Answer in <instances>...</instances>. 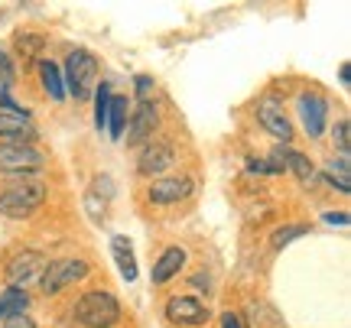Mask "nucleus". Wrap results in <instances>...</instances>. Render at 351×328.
<instances>
[{
    "mask_svg": "<svg viewBox=\"0 0 351 328\" xmlns=\"http://www.w3.org/2000/svg\"><path fill=\"white\" fill-rule=\"evenodd\" d=\"M124 127H127V101L124 98H111V104H108V134H111V140H121L124 137Z\"/></svg>",
    "mask_w": 351,
    "mask_h": 328,
    "instance_id": "aec40b11",
    "label": "nucleus"
},
{
    "mask_svg": "<svg viewBox=\"0 0 351 328\" xmlns=\"http://www.w3.org/2000/svg\"><path fill=\"white\" fill-rule=\"evenodd\" d=\"M39 68V81H43V88H46V94H49L52 101H62L65 98V85H62V68L52 62V59H43V62L36 65Z\"/></svg>",
    "mask_w": 351,
    "mask_h": 328,
    "instance_id": "f3484780",
    "label": "nucleus"
},
{
    "mask_svg": "<svg viewBox=\"0 0 351 328\" xmlns=\"http://www.w3.org/2000/svg\"><path fill=\"white\" fill-rule=\"evenodd\" d=\"M160 124V114L153 108V101H140L134 117H130V130H127V143H134V147H143V143H150L153 140V130Z\"/></svg>",
    "mask_w": 351,
    "mask_h": 328,
    "instance_id": "9d476101",
    "label": "nucleus"
},
{
    "mask_svg": "<svg viewBox=\"0 0 351 328\" xmlns=\"http://www.w3.org/2000/svg\"><path fill=\"white\" fill-rule=\"evenodd\" d=\"M46 202V186L43 182H20L0 192V215L7 218H29L39 205Z\"/></svg>",
    "mask_w": 351,
    "mask_h": 328,
    "instance_id": "20e7f679",
    "label": "nucleus"
},
{
    "mask_svg": "<svg viewBox=\"0 0 351 328\" xmlns=\"http://www.w3.org/2000/svg\"><path fill=\"white\" fill-rule=\"evenodd\" d=\"M326 179L341 192V195H348L351 192V169H348V160H332L326 166Z\"/></svg>",
    "mask_w": 351,
    "mask_h": 328,
    "instance_id": "412c9836",
    "label": "nucleus"
},
{
    "mask_svg": "<svg viewBox=\"0 0 351 328\" xmlns=\"http://www.w3.org/2000/svg\"><path fill=\"white\" fill-rule=\"evenodd\" d=\"M46 166V156L33 147V143H26V140H7V143H0V173L3 176H16V173H39Z\"/></svg>",
    "mask_w": 351,
    "mask_h": 328,
    "instance_id": "7ed1b4c3",
    "label": "nucleus"
},
{
    "mask_svg": "<svg viewBox=\"0 0 351 328\" xmlns=\"http://www.w3.org/2000/svg\"><path fill=\"white\" fill-rule=\"evenodd\" d=\"M13 75H16V65H13V59L7 55V52L0 49V81H3V85H10Z\"/></svg>",
    "mask_w": 351,
    "mask_h": 328,
    "instance_id": "a878e982",
    "label": "nucleus"
},
{
    "mask_svg": "<svg viewBox=\"0 0 351 328\" xmlns=\"http://www.w3.org/2000/svg\"><path fill=\"white\" fill-rule=\"evenodd\" d=\"M0 137L3 140H23L33 137V121L26 111H0Z\"/></svg>",
    "mask_w": 351,
    "mask_h": 328,
    "instance_id": "2eb2a0df",
    "label": "nucleus"
},
{
    "mask_svg": "<svg viewBox=\"0 0 351 328\" xmlns=\"http://www.w3.org/2000/svg\"><path fill=\"white\" fill-rule=\"evenodd\" d=\"M98 94H95V127L98 130H104L108 127V104H111V88L108 85H101V88H95Z\"/></svg>",
    "mask_w": 351,
    "mask_h": 328,
    "instance_id": "4be33fe9",
    "label": "nucleus"
},
{
    "mask_svg": "<svg viewBox=\"0 0 351 328\" xmlns=\"http://www.w3.org/2000/svg\"><path fill=\"white\" fill-rule=\"evenodd\" d=\"M88 277V264L85 260H75V257H65V260H52L46 264L43 270V277H39V286L46 296H56V292H62L65 286H72L78 279Z\"/></svg>",
    "mask_w": 351,
    "mask_h": 328,
    "instance_id": "39448f33",
    "label": "nucleus"
},
{
    "mask_svg": "<svg viewBox=\"0 0 351 328\" xmlns=\"http://www.w3.org/2000/svg\"><path fill=\"white\" fill-rule=\"evenodd\" d=\"M173 166H176V150L169 140H150V143H143V150L137 156V173L156 176V173H166Z\"/></svg>",
    "mask_w": 351,
    "mask_h": 328,
    "instance_id": "6e6552de",
    "label": "nucleus"
},
{
    "mask_svg": "<svg viewBox=\"0 0 351 328\" xmlns=\"http://www.w3.org/2000/svg\"><path fill=\"white\" fill-rule=\"evenodd\" d=\"M26 309H29V299H26V290H7L0 296V322H7L13 316H26Z\"/></svg>",
    "mask_w": 351,
    "mask_h": 328,
    "instance_id": "6ab92c4d",
    "label": "nucleus"
},
{
    "mask_svg": "<svg viewBox=\"0 0 351 328\" xmlns=\"http://www.w3.org/2000/svg\"><path fill=\"white\" fill-rule=\"evenodd\" d=\"M326 221H328V225H339V227H345V225H348V215H345V212H328V215H326Z\"/></svg>",
    "mask_w": 351,
    "mask_h": 328,
    "instance_id": "c85d7f7f",
    "label": "nucleus"
},
{
    "mask_svg": "<svg viewBox=\"0 0 351 328\" xmlns=\"http://www.w3.org/2000/svg\"><path fill=\"white\" fill-rule=\"evenodd\" d=\"M302 234H309V227H306V225H287V227H280V231H274V238H270V244H274L276 251H280V247H287L289 240L302 238Z\"/></svg>",
    "mask_w": 351,
    "mask_h": 328,
    "instance_id": "b1692460",
    "label": "nucleus"
},
{
    "mask_svg": "<svg viewBox=\"0 0 351 328\" xmlns=\"http://www.w3.org/2000/svg\"><path fill=\"white\" fill-rule=\"evenodd\" d=\"M332 140H335V147L341 150V160H348V147H351V124L341 117V121H335V127H332Z\"/></svg>",
    "mask_w": 351,
    "mask_h": 328,
    "instance_id": "393cba45",
    "label": "nucleus"
},
{
    "mask_svg": "<svg viewBox=\"0 0 351 328\" xmlns=\"http://www.w3.org/2000/svg\"><path fill=\"white\" fill-rule=\"evenodd\" d=\"M257 117H261V124L267 127L276 140H283V143H289V140H293V124H289L287 108H283V101H280L276 94L261 98V104H257Z\"/></svg>",
    "mask_w": 351,
    "mask_h": 328,
    "instance_id": "1a4fd4ad",
    "label": "nucleus"
},
{
    "mask_svg": "<svg viewBox=\"0 0 351 328\" xmlns=\"http://www.w3.org/2000/svg\"><path fill=\"white\" fill-rule=\"evenodd\" d=\"M75 322L85 328H114L121 322V303L104 290L85 292L75 303Z\"/></svg>",
    "mask_w": 351,
    "mask_h": 328,
    "instance_id": "f03ea898",
    "label": "nucleus"
},
{
    "mask_svg": "<svg viewBox=\"0 0 351 328\" xmlns=\"http://www.w3.org/2000/svg\"><path fill=\"white\" fill-rule=\"evenodd\" d=\"M46 264H49V260L39 251H16L10 260H7V283H10L13 290H26L29 283H39Z\"/></svg>",
    "mask_w": 351,
    "mask_h": 328,
    "instance_id": "423d86ee",
    "label": "nucleus"
},
{
    "mask_svg": "<svg viewBox=\"0 0 351 328\" xmlns=\"http://www.w3.org/2000/svg\"><path fill=\"white\" fill-rule=\"evenodd\" d=\"M134 88H137V98H140V101H150L153 78L150 75H137V78H134Z\"/></svg>",
    "mask_w": 351,
    "mask_h": 328,
    "instance_id": "bb28decb",
    "label": "nucleus"
},
{
    "mask_svg": "<svg viewBox=\"0 0 351 328\" xmlns=\"http://www.w3.org/2000/svg\"><path fill=\"white\" fill-rule=\"evenodd\" d=\"M186 195H192V182L186 176H173V179H156L150 189H147V199L153 205H173L182 202Z\"/></svg>",
    "mask_w": 351,
    "mask_h": 328,
    "instance_id": "9b49d317",
    "label": "nucleus"
},
{
    "mask_svg": "<svg viewBox=\"0 0 351 328\" xmlns=\"http://www.w3.org/2000/svg\"><path fill=\"white\" fill-rule=\"evenodd\" d=\"M182 266H186V251H182V247H166L163 257L153 264V273H150L153 286H163V283H169V279L182 270Z\"/></svg>",
    "mask_w": 351,
    "mask_h": 328,
    "instance_id": "ddd939ff",
    "label": "nucleus"
},
{
    "mask_svg": "<svg viewBox=\"0 0 351 328\" xmlns=\"http://www.w3.org/2000/svg\"><path fill=\"white\" fill-rule=\"evenodd\" d=\"M98 59L85 49H72L69 59H65V75H62V85H65V94H72L75 101H88L95 88H98Z\"/></svg>",
    "mask_w": 351,
    "mask_h": 328,
    "instance_id": "f257e3e1",
    "label": "nucleus"
},
{
    "mask_svg": "<svg viewBox=\"0 0 351 328\" xmlns=\"http://www.w3.org/2000/svg\"><path fill=\"white\" fill-rule=\"evenodd\" d=\"M0 328H36V322L29 316H13V318H7Z\"/></svg>",
    "mask_w": 351,
    "mask_h": 328,
    "instance_id": "cd10ccee",
    "label": "nucleus"
},
{
    "mask_svg": "<svg viewBox=\"0 0 351 328\" xmlns=\"http://www.w3.org/2000/svg\"><path fill=\"white\" fill-rule=\"evenodd\" d=\"M43 49V36H36V33H20L16 36V52L23 55V62H29V59H36V52Z\"/></svg>",
    "mask_w": 351,
    "mask_h": 328,
    "instance_id": "5701e85b",
    "label": "nucleus"
},
{
    "mask_svg": "<svg viewBox=\"0 0 351 328\" xmlns=\"http://www.w3.org/2000/svg\"><path fill=\"white\" fill-rule=\"evenodd\" d=\"M300 114H302V127H306V134L309 137H322V130H326V117H328V104L326 98H319V94H302L300 98Z\"/></svg>",
    "mask_w": 351,
    "mask_h": 328,
    "instance_id": "f8f14e48",
    "label": "nucleus"
},
{
    "mask_svg": "<svg viewBox=\"0 0 351 328\" xmlns=\"http://www.w3.org/2000/svg\"><path fill=\"white\" fill-rule=\"evenodd\" d=\"M166 318L173 322V325H205L208 322V305L195 299V296H169V303H166Z\"/></svg>",
    "mask_w": 351,
    "mask_h": 328,
    "instance_id": "0eeeda50",
    "label": "nucleus"
},
{
    "mask_svg": "<svg viewBox=\"0 0 351 328\" xmlns=\"http://www.w3.org/2000/svg\"><path fill=\"white\" fill-rule=\"evenodd\" d=\"M111 253H114L117 270H121V277H124L127 283H134V279H137V257H134V247H130V240H127L124 234L111 238Z\"/></svg>",
    "mask_w": 351,
    "mask_h": 328,
    "instance_id": "dca6fc26",
    "label": "nucleus"
},
{
    "mask_svg": "<svg viewBox=\"0 0 351 328\" xmlns=\"http://www.w3.org/2000/svg\"><path fill=\"white\" fill-rule=\"evenodd\" d=\"M280 156H283V169H293L300 182H306V186L315 182V169H313V163H309V156H302V153H296V150H287V147H280Z\"/></svg>",
    "mask_w": 351,
    "mask_h": 328,
    "instance_id": "a211bd4d",
    "label": "nucleus"
},
{
    "mask_svg": "<svg viewBox=\"0 0 351 328\" xmlns=\"http://www.w3.org/2000/svg\"><path fill=\"white\" fill-rule=\"evenodd\" d=\"M111 192H114V182L108 176L98 179V182L88 189L85 208H88V215L95 218V221H104V215H108V202H111Z\"/></svg>",
    "mask_w": 351,
    "mask_h": 328,
    "instance_id": "4468645a",
    "label": "nucleus"
},
{
    "mask_svg": "<svg viewBox=\"0 0 351 328\" xmlns=\"http://www.w3.org/2000/svg\"><path fill=\"white\" fill-rule=\"evenodd\" d=\"M221 328H244V325H241V318L234 316V312H225V316H221Z\"/></svg>",
    "mask_w": 351,
    "mask_h": 328,
    "instance_id": "c756f323",
    "label": "nucleus"
}]
</instances>
